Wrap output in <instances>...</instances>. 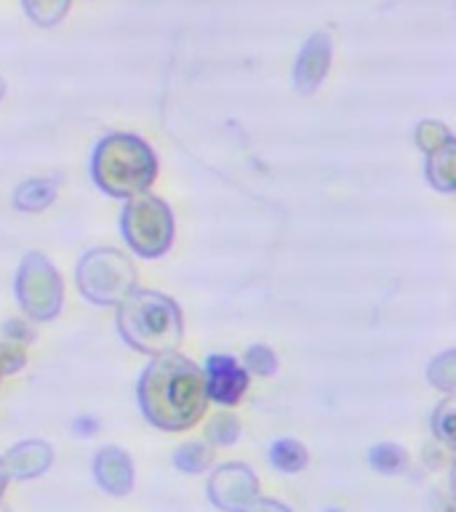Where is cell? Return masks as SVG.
I'll return each instance as SVG.
<instances>
[{
  "instance_id": "6da1fadb",
  "label": "cell",
  "mask_w": 456,
  "mask_h": 512,
  "mask_svg": "<svg viewBox=\"0 0 456 512\" xmlns=\"http://www.w3.org/2000/svg\"><path fill=\"white\" fill-rule=\"evenodd\" d=\"M144 411L166 430H184L203 411V376L187 360H160L144 374Z\"/></svg>"
},
{
  "instance_id": "7a4b0ae2",
  "label": "cell",
  "mask_w": 456,
  "mask_h": 512,
  "mask_svg": "<svg viewBox=\"0 0 456 512\" xmlns=\"http://www.w3.org/2000/svg\"><path fill=\"white\" fill-rule=\"evenodd\" d=\"M155 176V160L142 142L131 136H110L96 152V179L112 195L144 190Z\"/></svg>"
},
{
  "instance_id": "3957f363",
  "label": "cell",
  "mask_w": 456,
  "mask_h": 512,
  "mask_svg": "<svg viewBox=\"0 0 456 512\" xmlns=\"http://www.w3.org/2000/svg\"><path fill=\"white\" fill-rule=\"evenodd\" d=\"M120 328L142 350H166L179 336V312L163 296L134 294L120 312Z\"/></svg>"
},
{
  "instance_id": "277c9868",
  "label": "cell",
  "mask_w": 456,
  "mask_h": 512,
  "mask_svg": "<svg viewBox=\"0 0 456 512\" xmlns=\"http://www.w3.org/2000/svg\"><path fill=\"white\" fill-rule=\"evenodd\" d=\"M128 243L144 256L160 254L171 240V219L163 203L155 198H139L126 208L123 219Z\"/></svg>"
},
{
  "instance_id": "5b68a950",
  "label": "cell",
  "mask_w": 456,
  "mask_h": 512,
  "mask_svg": "<svg viewBox=\"0 0 456 512\" xmlns=\"http://www.w3.org/2000/svg\"><path fill=\"white\" fill-rule=\"evenodd\" d=\"M131 267L120 254L99 251L91 254L80 267V286L88 296H96L99 302H115L128 286H131Z\"/></svg>"
},
{
  "instance_id": "8992f818",
  "label": "cell",
  "mask_w": 456,
  "mask_h": 512,
  "mask_svg": "<svg viewBox=\"0 0 456 512\" xmlns=\"http://www.w3.org/2000/svg\"><path fill=\"white\" fill-rule=\"evenodd\" d=\"M19 294H22V304L27 307V312H32L35 318H48L59 307V280L38 254L30 256L24 264Z\"/></svg>"
},
{
  "instance_id": "52a82bcc",
  "label": "cell",
  "mask_w": 456,
  "mask_h": 512,
  "mask_svg": "<svg viewBox=\"0 0 456 512\" xmlns=\"http://www.w3.org/2000/svg\"><path fill=\"white\" fill-rule=\"evenodd\" d=\"M254 494V475L248 472V467H240V464L222 467V472H216L214 480H211V496H214V502L219 507H227V510H240Z\"/></svg>"
},
{
  "instance_id": "ba28073f",
  "label": "cell",
  "mask_w": 456,
  "mask_h": 512,
  "mask_svg": "<svg viewBox=\"0 0 456 512\" xmlns=\"http://www.w3.org/2000/svg\"><path fill=\"white\" fill-rule=\"evenodd\" d=\"M208 390L219 403H235L246 390V374L232 358H211L208 360Z\"/></svg>"
},
{
  "instance_id": "9c48e42d",
  "label": "cell",
  "mask_w": 456,
  "mask_h": 512,
  "mask_svg": "<svg viewBox=\"0 0 456 512\" xmlns=\"http://www.w3.org/2000/svg\"><path fill=\"white\" fill-rule=\"evenodd\" d=\"M328 56H331V43H328V38L326 35H315L307 43V48H304L299 67H296V83H299L302 91H312L323 80V75L328 70Z\"/></svg>"
},
{
  "instance_id": "30bf717a",
  "label": "cell",
  "mask_w": 456,
  "mask_h": 512,
  "mask_svg": "<svg viewBox=\"0 0 456 512\" xmlns=\"http://www.w3.org/2000/svg\"><path fill=\"white\" fill-rule=\"evenodd\" d=\"M96 475L102 483H107L110 475H115L112 480V494H128V486H131V464H128V456L110 448L104 451L96 459Z\"/></svg>"
},
{
  "instance_id": "8fae6325",
  "label": "cell",
  "mask_w": 456,
  "mask_h": 512,
  "mask_svg": "<svg viewBox=\"0 0 456 512\" xmlns=\"http://www.w3.org/2000/svg\"><path fill=\"white\" fill-rule=\"evenodd\" d=\"M48 459H51V454H48V448L43 446V443H30V446L16 448L14 454H11V459H8V467H11V472L19 475V478H27V475H38V472H43Z\"/></svg>"
},
{
  "instance_id": "7c38bea8",
  "label": "cell",
  "mask_w": 456,
  "mask_h": 512,
  "mask_svg": "<svg viewBox=\"0 0 456 512\" xmlns=\"http://www.w3.org/2000/svg\"><path fill=\"white\" fill-rule=\"evenodd\" d=\"M272 462L278 464L280 470L299 472L307 462V451H304L296 440H278L272 446Z\"/></svg>"
},
{
  "instance_id": "4fadbf2b",
  "label": "cell",
  "mask_w": 456,
  "mask_h": 512,
  "mask_svg": "<svg viewBox=\"0 0 456 512\" xmlns=\"http://www.w3.org/2000/svg\"><path fill=\"white\" fill-rule=\"evenodd\" d=\"M54 200V187L48 182H32V184H24L19 195H16V203L19 208H43L46 203Z\"/></svg>"
},
{
  "instance_id": "5bb4252c",
  "label": "cell",
  "mask_w": 456,
  "mask_h": 512,
  "mask_svg": "<svg viewBox=\"0 0 456 512\" xmlns=\"http://www.w3.org/2000/svg\"><path fill=\"white\" fill-rule=\"evenodd\" d=\"M208 462H211V451L206 446H200V443H187L176 454V464L187 472H200Z\"/></svg>"
},
{
  "instance_id": "9a60e30c",
  "label": "cell",
  "mask_w": 456,
  "mask_h": 512,
  "mask_svg": "<svg viewBox=\"0 0 456 512\" xmlns=\"http://www.w3.org/2000/svg\"><path fill=\"white\" fill-rule=\"evenodd\" d=\"M403 462H406V456L398 446H376L371 451V464L379 472H400Z\"/></svg>"
},
{
  "instance_id": "2e32d148",
  "label": "cell",
  "mask_w": 456,
  "mask_h": 512,
  "mask_svg": "<svg viewBox=\"0 0 456 512\" xmlns=\"http://www.w3.org/2000/svg\"><path fill=\"white\" fill-rule=\"evenodd\" d=\"M67 0H27V11H30L40 24H54L64 14Z\"/></svg>"
},
{
  "instance_id": "e0dca14e",
  "label": "cell",
  "mask_w": 456,
  "mask_h": 512,
  "mask_svg": "<svg viewBox=\"0 0 456 512\" xmlns=\"http://www.w3.org/2000/svg\"><path fill=\"white\" fill-rule=\"evenodd\" d=\"M248 363L254 371L259 374H272L275 371V358H272V352L267 347H254V350H248Z\"/></svg>"
},
{
  "instance_id": "ac0fdd59",
  "label": "cell",
  "mask_w": 456,
  "mask_h": 512,
  "mask_svg": "<svg viewBox=\"0 0 456 512\" xmlns=\"http://www.w3.org/2000/svg\"><path fill=\"white\" fill-rule=\"evenodd\" d=\"M435 419H440V422H443V427H438L440 435H443L446 440H451V403H443V411H440Z\"/></svg>"
},
{
  "instance_id": "d6986e66",
  "label": "cell",
  "mask_w": 456,
  "mask_h": 512,
  "mask_svg": "<svg viewBox=\"0 0 456 512\" xmlns=\"http://www.w3.org/2000/svg\"><path fill=\"white\" fill-rule=\"evenodd\" d=\"M251 512H288V510H283V507H278V504L264 502V504H259V507H256V510H251Z\"/></svg>"
},
{
  "instance_id": "ffe728a7",
  "label": "cell",
  "mask_w": 456,
  "mask_h": 512,
  "mask_svg": "<svg viewBox=\"0 0 456 512\" xmlns=\"http://www.w3.org/2000/svg\"><path fill=\"white\" fill-rule=\"evenodd\" d=\"M3 478H6V475H3V470H0V488H3Z\"/></svg>"
},
{
  "instance_id": "44dd1931",
  "label": "cell",
  "mask_w": 456,
  "mask_h": 512,
  "mask_svg": "<svg viewBox=\"0 0 456 512\" xmlns=\"http://www.w3.org/2000/svg\"><path fill=\"white\" fill-rule=\"evenodd\" d=\"M328 512H339V510H328Z\"/></svg>"
},
{
  "instance_id": "7402d4cb",
  "label": "cell",
  "mask_w": 456,
  "mask_h": 512,
  "mask_svg": "<svg viewBox=\"0 0 456 512\" xmlns=\"http://www.w3.org/2000/svg\"><path fill=\"white\" fill-rule=\"evenodd\" d=\"M0 512H8V510H0Z\"/></svg>"
},
{
  "instance_id": "603a6c76",
  "label": "cell",
  "mask_w": 456,
  "mask_h": 512,
  "mask_svg": "<svg viewBox=\"0 0 456 512\" xmlns=\"http://www.w3.org/2000/svg\"><path fill=\"white\" fill-rule=\"evenodd\" d=\"M0 91H3V86H0Z\"/></svg>"
}]
</instances>
